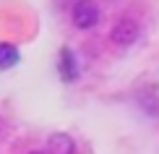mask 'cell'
<instances>
[{
  "mask_svg": "<svg viewBox=\"0 0 159 154\" xmlns=\"http://www.w3.org/2000/svg\"><path fill=\"white\" fill-rule=\"evenodd\" d=\"M70 18H73L76 29H94L99 24V5L94 0H76L70 8Z\"/></svg>",
  "mask_w": 159,
  "mask_h": 154,
  "instance_id": "cell-1",
  "label": "cell"
},
{
  "mask_svg": "<svg viewBox=\"0 0 159 154\" xmlns=\"http://www.w3.org/2000/svg\"><path fill=\"white\" fill-rule=\"evenodd\" d=\"M21 60V55H18V50L13 47V44L8 42H0V71H8L13 68V65Z\"/></svg>",
  "mask_w": 159,
  "mask_h": 154,
  "instance_id": "cell-4",
  "label": "cell"
},
{
  "mask_svg": "<svg viewBox=\"0 0 159 154\" xmlns=\"http://www.w3.org/2000/svg\"><path fill=\"white\" fill-rule=\"evenodd\" d=\"M31 154H44V152H31Z\"/></svg>",
  "mask_w": 159,
  "mask_h": 154,
  "instance_id": "cell-6",
  "label": "cell"
},
{
  "mask_svg": "<svg viewBox=\"0 0 159 154\" xmlns=\"http://www.w3.org/2000/svg\"><path fill=\"white\" fill-rule=\"evenodd\" d=\"M50 152L52 154H73V141L65 133H55L50 138Z\"/></svg>",
  "mask_w": 159,
  "mask_h": 154,
  "instance_id": "cell-5",
  "label": "cell"
},
{
  "mask_svg": "<svg viewBox=\"0 0 159 154\" xmlns=\"http://www.w3.org/2000/svg\"><path fill=\"white\" fill-rule=\"evenodd\" d=\"M110 39L115 44H120V47H128V44H133L138 39V24L133 18H120L115 26H112L110 31Z\"/></svg>",
  "mask_w": 159,
  "mask_h": 154,
  "instance_id": "cell-2",
  "label": "cell"
},
{
  "mask_svg": "<svg viewBox=\"0 0 159 154\" xmlns=\"http://www.w3.org/2000/svg\"><path fill=\"white\" fill-rule=\"evenodd\" d=\"M57 68H60V76L65 81H76L78 78V65H76V55L65 47L60 52V63H57Z\"/></svg>",
  "mask_w": 159,
  "mask_h": 154,
  "instance_id": "cell-3",
  "label": "cell"
}]
</instances>
